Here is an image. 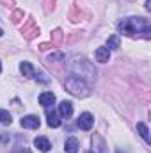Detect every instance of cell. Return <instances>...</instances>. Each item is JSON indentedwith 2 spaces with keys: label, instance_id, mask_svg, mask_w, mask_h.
Segmentation results:
<instances>
[{
  "label": "cell",
  "instance_id": "6da1fadb",
  "mask_svg": "<svg viewBox=\"0 0 151 153\" xmlns=\"http://www.w3.org/2000/svg\"><path fill=\"white\" fill-rule=\"evenodd\" d=\"M119 30L124 36H144L148 39L151 34V23L146 18L133 16V18H126V20L119 22Z\"/></svg>",
  "mask_w": 151,
  "mask_h": 153
},
{
  "label": "cell",
  "instance_id": "7a4b0ae2",
  "mask_svg": "<svg viewBox=\"0 0 151 153\" xmlns=\"http://www.w3.org/2000/svg\"><path fill=\"white\" fill-rule=\"evenodd\" d=\"M68 70H70V75H75L82 80H85V82H93L96 78L94 66L85 57H73L68 64Z\"/></svg>",
  "mask_w": 151,
  "mask_h": 153
},
{
  "label": "cell",
  "instance_id": "3957f363",
  "mask_svg": "<svg viewBox=\"0 0 151 153\" xmlns=\"http://www.w3.org/2000/svg\"><path fill=\"white\" fill-rule=\"evenodd\" d=\"M66 89H68L73 96H78V98H85V96H89V93H91L89 84H87L85 80L75 76V75H70L66 78Z\"/></svg>",
  "mask_w": 151,
  "mask_h": 153
},
{
  "label": "cell",
  "instance_id": "277c9868",
  "mask_svg": "<svg viewBox=\"0 0 151 153\" xmlns=\"http://www.w3.org/2000/svg\"><path fill=\"white\" fill-rule=\"evenodd\" d=\"M20 71L23 73V76H27V78H36V80L43 82V84H48V82H50L48 75H46L44 71L36 70L30 62H21V64H20Z\"/></svg>",
  "mask_w": 151,
  "mask_h": 153
},
{
  "label": "cell",
  "instance_id": "5b68a950",
  "mask_svg": "<svg viewBox=\"0 0 151 153\" xmlns=\"http://www.w3.org/2000/svg\"><path fill=\"white\" fill-rule=\"evenodd\" d=\"M76 125H78L80 130H85V132H87V130L93 128V125H94V117H93V114H89V112H84V114L78 116Z\"/></svg>",
  "mask_w": 151,
  "mask_h": 153
},
{
  "label": "cell",
  "instance_id": "8992f818",
  "mask_svg": "<svg viewBox=\"0 0 151 153\" xmlns=\"http://www.w3.org/2000/svg\"><path fill=\"white\" fill-rule=\"evenodd\" d=\"M39 125H41V121H39L38 116H25V117H21V126L23 128H30V130H34V128H39Z\"/></svg>",
  "mask_w": 151,
  "mask_h": 153
},
{
  "label": "cell",
  "instance_id": "52a82bcc",
  "mask_svg": "<svg viewBox=\"0 0 151 153\" xmlns=\"http://www.w3.org/2000/svg\"><path fill=\"white\" fill-rule=\"evenodd\" d=\"M46 117H48V126L50 128H57V126H61V114L59 112H55L53 109L50 111H46Z\"/></svg>",
  "mask_w": 151,
  "mask_h": 153
},
{
  "label": "cell",
  "instance_id": "ba28073f",
  "mask_svg": "<svg viewBox=\"0 0 151 153\" xmlns=\"http://www.w3.org/2000/svg\"><path fill=\"white\" fill-rule=\"evenodd\" d=\"M59 114H61V117H71V114H73V103L71 102H61L59 103Z\"/></svg>",
  "mask_w": 151,
  "mask_h": 153
},
{
  "label": "cell",
  "instance_id": "9c48e42d",
  "mask_svg": "<svg viewBox=\"0 0 151 153\" xmlns=\"http://www.w3.org/2000/svg\"><path fill=\"white\" fill-rule=\"evenodd\" d=\"M94 57H96V61L98 62H109V59H110V52H109V48H105V46H100V48H96V52H94Z\"/></svg>",
  "mask_w": 151,
  "mask_h": 153
},
{
  "label": "cell",
  "instance_id": "30bf717a",
  "mask_svg": "<svg viewBox=\"0 0 151 153\" xmlns=\"http://www.w3.org/2000/svg\"><path fill=\"white\" fill-rule=\"evenodd\" d=\"M93 153H107L105 141H103L100 135H94V137H93Z\"/></svg>",
  "mask_w": 151,
  "mask_h": 153
},
{
  "label": "cell",
  "instance_id": "8fae6325",
  "mask_svg": "<svg viewBox=\"0 0 151 153\" xmlns=\"http://www.w3.org/2000/svg\"><path fill=\"white\" fill-rule=\"evenodd\" d=\"M39 103L43 105V107H52L53 103H55V94L53 93H41L39 94Z\"/></svg>",
  "mask_w": 151,
  "mask_h": 153
},
{
  "label": "cell",
  "instance_id": "7c38bea8",
  "mask_svg": "<svg viewBox=\"0 0 151 153\" xmlns=\"http://www.w3.org/2000/svg\"><path fill=\"white\" fill-rule=\"evenodd\" d=\"M34 146L38 148L39 152H48L50 148H52V144H50V141L46 139V137H43V135H39L34 139Z\"/></svg>",
  "mask_w": 151,
  "mask_h": 153
},
{
  "label": "cell",
  "instance_id": "4fadbf2b",
  "mask_svg": "<svg viewBox=\"0 0 151 153\" xmlns=\"http://www.w3.org/2000/svg\"><path fill=\"white\" fill-rule=\"evenodd\" d=\"M78 148H80V143H78L76 137H68V139H66V143H64V150H66L68 153H76L78 152Z\"/></svg>",
  "mask_w": 151,
  "mask_h": 153
},
{
  "label": "cell",
  "instance_id": "5bb4252c",
  "mask_svg": "<svg viewBox=\"0 0 151 153\" xmlns=\"http://www.w3.org/2000/svg\"><path fill=\"white\" fill-rule=\"evenodd\" d=\"M23 34H25V38L32 39L36 34H39V29L34 25V22H29V25H27V27H23Z\"/></svg>",
  "mask_w": 151,
  "mask_h": 153
},
{
  "label": "cell",
  "instance_id": "9a60e30c",
  "mask_svg": "<svg viewBox=\"0 0 151 153\" xmlns=\"http://www.w3.org/2000/svg\"><path fill=\"white\" fill-rule=\"evenodd\" d=\"M137 130H139L141 137H142L146 143H150V132H148V126H146L144 123H137Z\"/></svg>",
  "mask_w": 151,
  "mask_h": 153
},
{
  "label": "cell",
  "instance_id": "2e32d148",
  "mask_svg": "<svg viewBox=\"0 0 151 153\" xmlns=\"http://www.w3.org/2000/svg\"><path fill=\"white\" fill-rule=\"evenodd\" d=\"M107 46L112 48V50H117V48H119V36H117V34L110 36V38L107 39Z\"/></svg>",
  "mask_w": 151,
  "mask_h": 153
},
{
  "label": "cell",
  "instance_id": "e0dca14e",
  "mask_svg": "<svg viewBox=\"0 0 151 153\" xmlns=\"http://www.w3.org/2000/svg\"><path fill=\"white\" fill-rule=\"evenodd\" d=\"M11 121H13V117H11V114H9L7 111L0 109V123H2V125H11Z\"/></svg>",
  "mask_w": 151,
  "mask_h": 153
},
{
  "label": "cell",
  "instance_id": "ac0fdd59",
  "mask_svg": "<svg viewBox=\"0 0 151 153\" xmlns=\"http://www.w3.org/2000/svg\"><path fill=\"white\" fill-rule=\"evenodd\" d=\"M64 59H66V55L62 52H53L48 55V61H64Z\"/></svg>",
  "mask_w": 151,
  "mask_h": 153
},
{
  "label": "cell",
  "instance_id": "d6986e66",
  "mask_svg": "<svg viewBox=\"0 0 151 153\" xmlns=\"http://www.w3.org/2000/svg\"><path fill=\"white\" fill-rule=\"evenodd\" d=\"M21 16H23V13H21V11H16V13H14V14H13V22H14V23H18V22H20V18H21Z\"/></svg>",
  "mask_w": 151,
  "mask_h": 153
},
{
  "label": "cell",
  "instance_id": "ffe728a7",
  "mask_svg": "<svg viewBox=\"0 0 151 153\" xmlns=\"http://www.w3.org/2000/svg\"><path fill=\"white\" fill-rule=\"evenodd\" d=\"M61 39H62V32H61V30H55V32H53V41L59 43Z\"/></svg>",
  "mask_w": 151,
  "mask_h": 153
},
{
  "label": "cell",
  "instance_id": "44dd1931",
  "mask_svg": "<svg viewBox=\"0 0 151 153\" xmlns=\"http://www.w3.org/2000/svg\"><path fill=\"white\" fill-rule=\"evenodd\" d=\"M9 139H11V135H7L5 132H2V134H0V141H2V143H7Z\"/></svg>",
  "mask_w": 151,
  "mask_h": 153
},
{
  "label": "cell",
  "instance_id": "7402d4cb",
  "mask_svg": "<svg viewBox=\"0 0 151 153\" xmlns=\"http://www.w3.org/2000/svg\"><path fill=\"white\" fill-rule=\"evenodd\" d=\"M16 153H30V152H29L27 148H18V152H16Z\"/></svg>",
  "mask_w": 151,
  "mask_h": 153
},
{
  "label": "cell",
  "instance_id": "603a6c76",
  "mask_svg": "<svg viewBox=\"0 0 151 153\" xmlns=\"http://www.w3.org/2000/svg\"><path fill=\"white\" fill-rule=\"evenodd\" d=\"M0 71H2V64H0Z\"/></svg>",
  "mask_w": 151,
  "mask_h": 153
}]
</instances>
